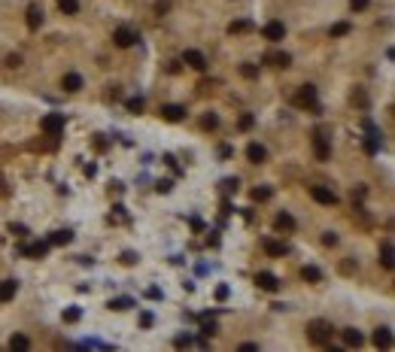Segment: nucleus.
<instances>
[{
	"label": "nucleus",
	"mask_w": 395,
	"mask_h": 352,
	"mask_svg": "<svg viewBox=\"0 0 395 352\" xmlns=\"http://www.w3.org/2000/svg\"><path fill=\"white\" fill-rule=\"evenodd\" d=\"M307 337H310V343H316V346H329L331 337H334V325L329 319H313L307 325Z\"/></svg>",
	"instance_id": "1"
},
{
	"label": "nucleus",
	"mask_w": 395,
	"mask_h": 352,
	"mask_svg": "<svg viewBox=\"0 0 395 352\" xmlns=\"http://www.w3.org/2000/svg\"><path fill=\"white\" fill-rule=\"evenodd\" d=\"M292 103H295L298 109H313V113H319V103H316V88H313V85H301V88H298V95L292 97Z\"/></svg>",
	"instance_id": "2"
},
{
	"label": "nucleus",
	"mask_w": 395,
	"mask_h": 352,
	"mask_svg": "<svg viewBox=\"0 0 395 352\" xmlns=\"http://www.w3.org/2000/svg\"><path fill=\"white\" fill-rule=\"evenodd\" d=\"M40 128H43V134H49V137H58V134L64 131V113H49V116H43Z\"/></svg>",
	"instance_id": "3"
},
{
	"label": "nucleus",
	"mask_w": 395,
	"mask_h": 352,
	"mask_svg": "<svg viewBox=\"0 0 395 352\" xmlns=\"http://www.w3.org/2000/svg\"><path fill=\"white\" fill-rule=\"evenodd\" d=\"M137 40H140V33L134 31V28H128V25H122V28L113 31V43H116L119 49H131Z\"/></svg>",
	"instance_id": "4"
},
{
	"label": "nucleus",
	"mask_w": 395,
	"mask_h": 352,
	"mask_svg": "<svg viewBox=\"0 0 395 352\" xmlns=\"http://www.w3.org/2000/svg\"><path fill=\"white\" fill-rule=\"evenodd\" d=\"M310 197L316 200V203H322V207H334L337 203V194L326 189V186H310Z\"/></svg>",
	"instance_id": "5"
},
{
	"label": "nucleus",
	"mask_w": 395,
	"mask_h": 352,
	"mask_svg": "<svg viewBox=\"0 0 395 352\" xmlns=\"http://www.w3.org/2000/svg\"><path fill=\"white\" fill-rule=\"evenodd\" d=\"M158 113H161L165 122H183V119H186V106H183V103H165Z\"/></svg>",
	"instance_id": "6"
},
{
	"label": "nucleus",
	"mask_w": 395,
	"mask_h": 352,
	"mask_svg": "<svg viewBox=\"0 0 395 352\" xmlns=\"http://www.w3.org/2000/svg\"><path fill=\"white\" fill-rule=\"evenodd\" d=\"M183 64L192 67V70H207V58H204V52H198V49H186V52H183Z\"/></svg>",
	"instance_id": "7"
},
{
	"label": "nucleus",
	"mask_w": 395,
	"mask_h": 352,
	"mask_svg": "<svg viewBox=\"0 0 395 352\" xmlns=\"http://www.w3.org/2000/svg\"><path fill=\"white\" fill-rule=\"evenodd\" d=\"M313 152H316V161H329L331 158V143L326 134H316L313 137Z\"/></svg>",
	"instance_id": "8"
},
{
	"label": "nucleus",
	"mask_w": 395,
	"mask_h": 352,
	"mask_svg": "<svg viewBox=\"0 0 395 352\" xmlns=\"http://www.w3.org/2000/svg\"><path fill=\"white\" fill-rule=\"evenodd\" d=\"M262 36L271 40V43H280V40L286 36V25H283V22H267L262 28Z\"/></svg>",
	"instance_id": "9"
},
{
	"label": "nucleus",
	"mask_w": 395,
	"mask_h": 352,
	"mask_svg": "<svg viewBox=\"0 0 395 352\" xmlns=\"http://www.w3.org/2000/svg\"><path fill=\"white\" fill-rule=\"evenodd\" d=\"M262 249L267 252L271 258H283L286 252H289V246L286 243H280V240H271V237H264L262 240Z\"/></svg>",
	"instance_id": "10"
},
{
	"label": "nucleus",
	"mask_w": 395,
	"mask_h": 352,
	"mask_svg": "<svg viewBox=\"0 0 395 352\" xmlns=\"http://www.w3.org/2000/svg\"><path fill=\"white\" fill-rule=\"evenodd\" d=\"M340 337H344V346H350V349H359V346L365 343V337H362L359 328H344Z\"/></svg>",
	"instance_id": "11"
},
{
	"label": "nucleus",
	"mask_w": 395,
	"mask_h": 352,
	"mask_svg": "<svg viewBox=\"0 0 395 352\" xmlns=\"http://www.w3.org/2000/svg\"><path fill=\"white\" fill-rule=\"evenodd\" d=\"M256 286L262 288V291H277V288H280V280H277L274 273L262 270V273H256Z\"/></svg>",
	"instance_id": "12"
},
{
	"label": "nucleus",
	"mask_w": 395,
	"mask_h": 352,
	"mask_svg": "<svg viewBox=\"0 0 395 352\" xmlns=\"http://www.w3.org/2000/svg\"><path fill=\"white\" fill-rule=\"evenodd\" d=\"M246 158L253 161V164H264L267 161V149H264L262 143H249L246 146Z\"/></svg>",
	"instance_id": "13"
},
{
	"label": "nucleus",
	"mask_w": 395,
	"mask_h": 352,
	"mask_svg": "<svg viewBox=\"0 0 395 352\" xmlns=\"http://www.w3.org/2000/svg\"><path fill=\"white\" fill-rule=\"evenodd\" d=\"M264 64H271V67H289V64H292V55H289V52H267V55H264Z\"/></svg>",
	"instance_id": "14"
},
{
	"label": "nucleus",
	"mask_w": 395,
	"mask_h": 352,
	"mask_svg": "<svg viewBox=\"0 0 395 352\" xmlns=\"http://www.w3.org/2000/svg\"><path fill=\"white\" fill-rule=\"evenodd\" d=\"M19 291V283L15 280H0V304H9Z\"/></svg>",
	"instance_id": "15"
},
{
	"label": "nucleus",
	"mask_w": 395,
	"mask_h": 352,
	"mask_svg": "<svg viewBox=\"0 0 395 352\" xmlns=\"http://www.w3.org/2000/svg\"><path fill=\"white\" fill-rule=\"evenodd\" d=\"M61 88H64V91H70V95L82 91V76H79V73H67L64 79H61Z\"/></svg>",
	"instance_id": "16"
},
{
	"label": "nucleus",
	"mask_w": 395,
	"mask_h": 352,
	"mask_svg": "<svg viewBox=\"0 0 395 352\" xmlns=\"http://www.w3.org/2000/svg\"><path fill=\"white\" fill-rule=\"evenodd\" d=\"M46 252H49V240L46 243L40 240V243H31V246H22V255H28V258H43Z\"/></svg>",
	"instance_id": "17"
},
{
	"label": "nucleus",
	"mask_w": 395,
	"mask_h": 352,
	"mask_svg": "<svg viewBox=\"0 0 395 352\" xmlns=\"http://www.w3.org/2000/svg\"><path fill=\"white\" fill-rule=\"evenodd\" d=\"M374 346L389 349V346H392V331H389V328H377V331H374Z\"/></svg>",
	"instance_id": "18"
},
{
	"label": "nucleus",
	"mask_w": 395,
	"mask_h": 352,
	"mask_svg": "<svg viewBox=\"0 0 395 352\" xmlns=\"http://www.w3.org/2000/svg\"><path fill=\"white\" fill-rule=\"evenodd\" d=\"M43 15H46V12H43L40 6H28V18H25V22H28V28H31V31L43 28Z\"/></svg>",
	"instance_id": "19"
},
{
	"label": "nucleus",
	"mask_w": 395,
	"mask_h": 352,
	"mask_svg": "<svg viewBox=\"0 0 395 352\" xmlns=\"http://www.w3.org/2000/svg\"><path fill=\"white\" fill-rule=\"evenodd\" d=\"M73 240V231H52V237H49V246H67Z\"/></svg>",
	"instance_id": "20"
},
{
	"label": "nucleus",
	"mask_w": 395,
	"mask_h": 352,
	"mask_svg": "<svg viewBox=\"0 0 395 352\" xmlns=\"http://www.w3.org/2000/svg\"><path fill=\"white\" fill-rule=\"evenodd\" d=\"M274 228H277V231H295V219H292L289 213H277Z\"/></svg>",
	"instance_id": "21"
},
{
	"label": "nucleus",
	"mask_w": 395,
	"mask_h": 352,
	"mask_svg": "<svg viewBox=\"0 0 395 352\" xmlns=\"http://www.w3.org/2000/svg\"><path fill=\"white\" fill-rule=\"evenodd\" d=\"M380 264L386 270H392V240H383V246H380Z\"/></svg>",
	"instance_id": "22"
},
{
	"label": "nucleus",
	"mask_w": 395,
	"mask_h": 352,
	"mask_svg": "<svg viewBox=\"0 0 395 352\" xmlns=\"http://www.w3.org/2000/svg\"><path fill=\"white\" fill-rule=\"evenodd\" d=\"M301 276H304V283H319V280H322V273H319V267H313V264H307V267H301Z\"/></svg>",
	"instance_id": "23"
},
{
	"label": "nucleus",
	"mask_w": 395,
	"mask_h": 352,
	"mask_svg": "<svg viewBox=\"0 0 395 352\" xmlns=\"http://www.w3.org/2000/svg\"><path fill=\"white\" fill-rule=\"evenodd\" d=\"M143 106H146V100H143V97H128V100H125V109L134 113V116H140V113H143Z\"/></svg>",
	"instance_id": "24"
},
{
	"label": "nucleus",
	"mask_w": 395,
	"mask_h": 352,
	"mask_svg": "<svg viewBox=\"0 0 395 352\" xmlns=\"http://www.w3.org/2000/svg\"><path fill=\"white\" fill-rule=\"evenodd\" d=\"M9 349H31V340L25 334H12L9 337Z\"/></svg>",
	"instance_id": "25"
},
{
	"label": "nucleus",
	"mask_w": 395,
	"mask_h": 352,
	"mask_svg": "<svg viewBox=\"0 0 395 352\" xmlns=\"http://www.w3.org/2000/svg\"><path fill=\"white\" fill-rule=\"evenodd\" d=\"M246 31H253V22H246V18L231 22V25H228V33H231V36H234V33H246Z\"/></svg>",
	"instance_id": "26"
},
{
	"label": "nucleus",
	"mask_w": 395,
	"mask_h": 352,
	"mask_svg": "<svg viewBox=\"0 0 395 352\" xmlns=\"http://www.w3.org/2000/svg\"><path fill=\"white\" fill-rule=\"evenodd\" d=\"M106 307H110V310H119V313H122V310H131V307H134V301H131V298H116V301H110Z\"/></svg>",
	"instance_id": "27"
},
{
	"label": "nucleus",
	"mask_w": 395,
	"mask_h": 352,
	"mask_svg": "<svg viewBox=\"0 0 395 352\" xmlns=\"http://www.w3.org/2000/svg\"><path fill=\"white\" fill-rule=\"evenodd\" d=\"M216 331H219V325H216L213 319H204V322H201V337H204V340H207V337H213Z\"/></svg>",
	"instance_id": "28"
},
{
	"label": "nucleus",
	"mask_w": 395,
	"mask_h": 352,
	"mask_svg": "<svg viewBox=\"0 0 395 352\" xmlns=\"http://www.w3.org/2000/svg\"><path fill=\"white\" fill-rule=\"evenodd\" d=\"M58 9L67 15H76L79 12V0H58Z\"/></svg>",
	"instance_id": "29"
},
{
	"label": "nucleus",
	"mask_w": 395,
	"mask_h": 352,
	"mask_svg": "<svg viewBox=\"0 0 395 352\" xmlns=\"http://www.w3.org/2000/svg\"><path fill=\"white\" fill-rule=\"evenodd\" d=\"M271 194H274V189L271 186H259V189H253V200H271Z\"/></svg>",
	"instance_id": "30"
},
{
	"label": "nucleus",
	"mask_w": 395,
	"mask_h": 352,
	"mask_svg": "<svg viewBox=\"0 0 395 352\" xmlns=\"http://www.w3.org/2000/svg\"><path fill=\"white\" fill-rule=\"evenodd\" d=\"M353 31V25H350V22H337V25H331V36H347V33Z\"/></svg>",
	"instance_id": "31"
},
{
	"label": "nucleus",
	"mask_w": 395,
	"mask_h": 352,
	"mask_svg": "<svg viewBox=\"0 0 395 352\" xmlns=\"http://www.w3.org/2000/svg\"><path fill=\"white\" fill-rule=\"evenodd\" d=\"M61 319H64L67 325H73V322H79V319H82V310H79V307H67Z\"/></svg>",
	"instance_id": "32"
},
{
	"label": "nucleus",
	"mask_w": 395,
	"mask_h": 352,
	"mask_svg": "<svg viewBox=\"0 0 395 352\" xmlns=\"http://www.w3.org/2000/svg\"><path fill=\"white\" fill-rule=\"evenodd\" d=\"M240 76L243 79H259V64H240Z\"/></svg>",
	"instance_id": "33"
},
{
	"label": "nucleus",
	"mask_w": 395,
	"mask_h": 352,
	"mask_svg": "<svg viewBox=\"0 0 395 352\" xmlns=\"http://www.w3.org/2000/svg\"><path fill=\"white\" fill-rule=\"evenodd\" d=\"M253 125H256V116H253V113H243V116L237 119V128L240 131H249Z\"/></svg>",
	"instance_id": "34"
},
{
	"label": "nucleus",
	"mask_w": 395,
	"mask_h": 352,
	"mask_svg": "<svg viewBox=\"0 0 395 352\" xmlns=\"http://www.w3.org/2000/svg\"><path fill=\"white\" fill-rule=\"evenodd\" d=\"M201 128H207V131L219 128V119H216V116H204V119H201Z\"/></svg>",
	"instance_id": "35"
},
{
	"label": "nucleus",
	"mask_w": 395,
	"mask_h": 352,
	"mask_svg": "<svg viewBox=\"0 0 395 352\" xmlns=\"http://www.w3.org/2000/svg\"><path fill=\"white\" fill-rule=\"evenodd\" d=\"M368 3H371V0H350V9H353V12H362V9H368Z\"/></svg>",
	"instance_id": "36"
},
{
	"label": "nucleus",
	"mask_w": 395,
	"mask_h": 352,
	"mask_svg": "<svg viewBox=\"0 0 395 352\" xmlns=\"http://www.w3.org/2000/svg\"><path fill=\"white\" fill-rule=\"evenodd\" d=\"M322 243H326V246H337V234L326 231V234H322Z\"/></svg>",
	"instance_id": "37"
},
{
	"label": "nucleus",
	"mask_w": 395,
	"mask_h": 352,
	"mask_svg": "<svg viewBox=\"0 0 395 352\" xmlns=\"http://www.w3.org/2000/svg\"><path fill=\"white\" fill-rule=\"evenodd\" d=\"M155 12H158V15L170 12V3H167V0H158V3H155Z\"/></svg>",
	"instance_id": "38"
},
{
	"label": "nucleus",
	"mask_w": 395,
	"mask_h": 352,
	"mask_svg": "<svg viewBox=\"0 0 395 352\" xmlns=\"http://www.w3.org/2000/svg\"><path fill=\"white\" fill-rule=\"evenodd\" d=\"M173 346H192V337H189V334H183V337H176V340H173Z\"/></svg>",
	"instance_id": "39"
},
{
	"label": "nucleus",
	"mask_w": 395,
	"mask_h": 352,
	"mask_svg": "<svg viewBox=\"0 0 395 352\" xmlns=\"http://www.w3.org/2000/svg\"><path fill=\"white\" fill-rule=\"evenodd\" d=\"M228 298V286H219L216 288V301H225Z\"/></svg>",
	"instance_id": "40"
},
{
	"label": "nucleus",
	"mask_w": 395,
	"mask_h": 352,
	"mask_svg": "<svg viewBox=\"0 0 395 352\" xmlns=\"http://www.w3.org/2000/svg\"><path fill=\"white\" fill-rule=\"evenodd\" d=\"M222 186H225V192H237V186H240V182H237V179H225Z\"/></svg>",
	"instance_id": "41"
},
{
	"label": "nucleus",
	"mask_w": 395,
	"mask_h": 352,
	"mask_svg": "<svg viewBox=\"0 0 395 352\" xmlns=\"http://www.w3.org/2000/svg\"><path fill=\"white\" fill-rule=\"evenodd\" d=\"M12 234H15V237H25V234H28V228H25V225H12Z\"/></svg>",
	"instance_id": "42"
},
{
	"label": "nucleus",
	"mask_w": 395,
	"mask_h": 352,
	"mask_svg": "<svg viewBox=\"0 0 395 352\" xmlns=\"http://www.w3.org/2000/svg\"><path fill=\"white\" fill-rule=\"evenodd\" d=\"M95 149H98V152H103V149H106V140H103V137H95Z\"/></svg>",
	"instance_id": "43"
},
{
	"label": "nucleus",
	"mask_w": 395,
	"mask_h": 352,
	"mask_svg": "<svg viewBox=\"0 0 395 352\" xmlns=\"http://www.w3.org/2000/svg\"><path fill=\"white\" fill-rule=\"evenodd\" d=\"M134 261H137L134 252H122V264H134Z\"/></svg>",
	"instance_id": "44"
},
{
	"label": "nucleus",
	"mask_w": 395,
	"mask_h": 352,
	"mask_svg": "<svg viewBox=\"0 0 395 352\" xmlns=\"http://www.w3.org/2000/svg\"><path fill=\"white\" fill-rule=\"evenodd\" d=\"M6 64H9V67H19V64H22V55H9V58H6Z\"/></svg>",
	"instance_id": "45"
},
{
	"label": "nucleus",
	"mask_w": 395,
	"mask_h": 352,
	"mask_svg": "<svg viewBox=\"0 0 395 352\" xmlns=\"http://www.w3.org/2000/svg\"><path fill=\"white\" fill-rule=\"evenodd\" d=\"M170 186H173V182H170V179H161V182H158V186H155V189H158V192H170Z\"/></svg>",
	"instance_id": "46"
},
{
	"label": "nucleus",
	"mask_w": 395,
	"mask_h": 352,
	"mask_svg": "<svg viewBox=\"0 0 395 352\" xmlns=\"http://www.w3.org/2000/svg\"><path fill=\"white\" fill-rule=\"evenodd\" d=\"M140 325L149 328V325H152V313H143V316H140Z\"/></svg>",
	"instance_id": "47"
},
{
	"label": "nucleus",
	"mask_w": 395,
	"mask_h": 352,
	"mask_svg": "<svg viewBox=\"0 0 395 352\" xmlns=\"http://www.w3.org/2000/svg\"><path fill=\"white\" fill-rule=\"evenodd\" d=\"M240 349H243V352H256V349H259V343H240Z\"/></svg>",
	"instance_id": "48"
},
{
	"label": "nucleus",
	"mask_w": 395,
	"mask_h": 352,
	"mask_svg": "<svg viewBox=\"0 0 395 352\" xmlns=\"http://www.w3.org/2000/svg\"><path fill=\"white\" fill-rule=\"evenodd\" d=\"M231 152H234L231 146H222V149H219V155H222V158H231Z\"/></svg>",
	"instance_id": "49"
}]
</instances>
